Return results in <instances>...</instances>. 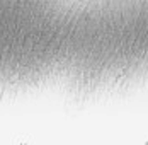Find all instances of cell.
I'll return each mask as SVG.
<instances>
[]
</instances>
